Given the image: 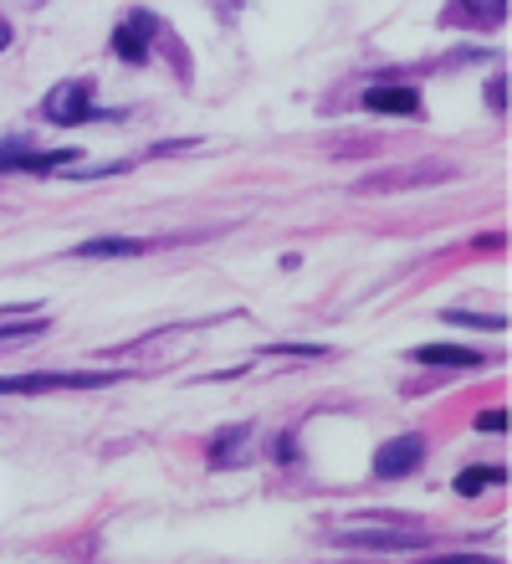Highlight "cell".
Wrapping results in <instances>:
<instances>
[{"instance_id": "obj_1", "label": "cell", "mask_w": 512, "mask_h": 564, "mask_svg": "<svg viewBox=\"0 0 512 564\" xmlns=\"http://www.w3.org/2000/svg\"><path fill=\"white\" fill-rule=\"evenodd\" d=\"M113 380H118L113 370H88V375H73V370L0 375V395H46V390H98V386H113Z\"/></svg>"}, {"instance_id": "obj_2", "label": "cell", "mask_w": 512, "mask_h": 564, "mask_svg": "<svg viewBox=\"0 0 512 564\" xmlns=\"http://www.w3.org/2000/svg\"><path fill=\"white\" fill-rule=\"evenodd\" d=\"M154 36H160V21H154L149 11H133L129 21L113 31V52H118L123 62H144V57H149V42H154Z\"/></svg>"}, {"instance_id": "obj_3", "label": "cell", "mask_w": 512, "mask_h": 564, "mask_svg": "<svg viewBox=\"0 0 512 564\" xmlns=\"http://www.w3.org/2000/svg\"><path fill=\"white\" fill-rule=\"evenodd\" d=\"M425 457V442L421 436H395V442L380 446V457H374V477H405L415 473Z\"/></svg>"}, {"instance_id": "obj_4", "label": "cell", "mask_w": 512, "mask_h": 564, "mask_svg": "<svg viewBox=\"0 0 512 564\" xmlns=\"http://www.w3.org/2000/svg\"><path fill=\"white\" fill-rule=\"evenodd\" d=\"M92 113V88L88 83H62L46 98V119L52 123H83Z\"/></svg>"}, {"instance_id": "obj_5", "label": "cell", "mask_w": 512, "mask_h": 564, "mask_svg": "<svg viewBox=\"0 0 512 564\" xmlns=\"http://www.w3.org/2000/svg\"><path fill=\"white\" fill-rule=\"evenodd\" d=\"M77 154L73 149H46V154H31V149H21V144H6L0 149V170H57V164H73Z\"/></svg>"}, {"instance_id": "obj_6", "label": "cell", "mask_w": 512, "mask_h": 564, "mask_svg": "<svg viewBox=\"0 0 512 564\" xmlns=\"http://www.w3.org/2000/svg\"><path fill=\"white\" fill-rule=\"evenodd\" d=\"M364 104L374 108V113H415V108H421V93L405 88V83H374V88H364Z\"/></svg>"}, {"instance_id": "obj_7", "label": "cell", "mask_w": 512, "mask_h": 564, "mask_svg": "<svg viewBox=\"0 0 512 564\" xmlns=\"http://www.w3.org/2000/svg\"><path fill=\"white\" fill-rule=\"evenodd\" d=\"M415 359L421 365H451V370H477L482 365V355L461 349V344H425V349H415Z\"/></svg>"}, {"instance_id": "obj_8", "label": "cell", "mask_w": 512, "mask_h": 564, "mask_svg": "<svg viewBox=\"0 0 512 564\" xmlns=\"http://www.w3.org/2000/svg\"><path fill=\"white\" fill-rule=\"evenodd\" d=\"M502 467H467V473L456 477V492H461V498H471V492H482V488H492V482H502Z\"/></svg>"}, {"instance_id": "obj_9", "label": "cell", "mask_w": 512, "mask_h": 564, "mask_svg": "<svg viewBox=\"0 0 512 564\" xmlns=\"http://www.w3.org/2000/svg\"><path fill=\"white\" fill-rule=\"evenodd\" d=\"M133 252H144V241L123 237V241H83L77 247V257H133Z\"/></svg>"}, {"instance_id": "obj_10", "label": "cell", "mask_w": 512, "mask_h": 564, "mask_svg": "<svg viewBox=\"0 0 512 564\" xmlns=\"http://www.w3.org/2000/svg\"><path fill=\"white\" fill-rule=\"evenodd\" d=\"M477 431H508V411H487V416H477Z\"/></svg>"}, {"instance_id": "obj_11", "label": "cell", "mask_w": 512, "mask_h": 564, "mask_svg": "<svg viewBox=\"0 0 512 564\" xmlns=\"http://www.w3.org/2000/svg\"><path fill=\"white\" fill-rule=\"evenodd\" d=\"M467 6L477 15H502V6H508V0H467Z\"/></svg>"}, {"instance_id": "obj_12", "label": "cell", "mask_w": 512, "mask_h": 564, "mask_svg": "<svg viewBox=\"0 0 512 564\" xmlns=\"http://www.w3.org/2000/svg\"><path fill=\"white\" fill-rule=\"evenodd\" d=\"M425 564H492L482 554H446V560H425Z\"/></svg>"}, {"instance_id": "obj_13", "label": "cell", "mask_w": 512, "mask_h": 564, "mask_svg": "<svg viewBox=\"0 0 512 564\" xmlns=\"http://www.w3.org/2000/svg\"><path fill=\"white\" fill-rule=\"evenodd\" d=\"M26 334H42V324H21V328H0V339H26Z\"/></svg>"}, {"instance_id": "obj_14", "label": "cell", "mask_w": 512, "mask_h": 564, "mask_svg": "<svg viewBox=\"0 0 512 564\" xmlns=\"http://www.w3.org/2000/svg\"><path fill=\"white\" fill-rule=\"evenodd\" d=\"M6 42H11V26H6V21H0V52H6Z\"/></svg>"}]
</instances>
